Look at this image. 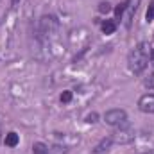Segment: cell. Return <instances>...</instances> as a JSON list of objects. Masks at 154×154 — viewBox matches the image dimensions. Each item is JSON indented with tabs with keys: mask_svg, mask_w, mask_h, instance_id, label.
Masks as SVG:
<instances>
[{
	"mask_svg": "<svg viewBox=\"0 0 154 154\" xmlns=\"http://www.w3.org/2000/svg\"><path fill=\"white\" fill-rule=\"evenodd\" d=\"M111 145H113V138H111V136H106V138H102V140L95 145L93 154H104L106 151H109Z\"/></svg>",
	"mask_w": 154,
	"mask_h": 154,
	"instance_id": "6",
	"label": "cell"
},
{
	"mask_svg": "<svg viewBox=\"0 0 154 154\" xmlns=\"http://www.w3.org/2000/svg\"><path fill=\"white\" fill-rule=\"evenodd\" d=\"M32 154H48V147L41 142H36L32 145Z\"/></svg>",
	"mask_w": 154,
	"mask_h": 154,
	"instance_id": "10",
	"label": "cell"
},
{
	"mask_svg": "<svg viewBox=\"0 0 154 154\" xmlns=\"http://www.w3.org/2000/svg\"><path fill=\"white\" fill-rule=\"evenodd\" d=\"M72 100V91H63L61 93V102H70Z\"/></svg>",
	"mask_w": 154,
	"mask_h": 154,
	"instance_id": "14",
	"label": "cell"
},
{
	"mask_svg": "<svg viewBox=\"0 0 154 154\" xmlns=\"http://www.w3.org/2000/svg\"><path fill=\"white\" fill-rule=\"evenodd\" d=\"M99 11H100V13H108V11H111V5H109L108 2H102V4L99 5Z\"/></svg>",
	"mask_w": 154,
	"mask_h": 154,
	"instance_id": "15",
	"label": "cell"
},
{
	"mask_svg": "<svg viewBox=\"0 0 154 154\" xmlns=\"http://www.w3.org/2000/svg\"><path fill=\"white\" fill-rule=\"evenodd\" d=\"M149 65V48L145 43H138L134 48H131L127 56V66L133 74H142Z\"/></svg>",
	"mask_w": 154,
	"mask_h": 154,
	"instance_id": "1",
	"label": "cell"
},
{
	"mask_svg": "<svg viewBox=\"0 0 154 154\" xmlns=\"http://www.w3.org/2000/svg\"><path fill=\"white\" fill-rule=\"evenodd\" d=\"M143 154H154V149L152 151H147V152H143Z\"/></svg>",
	"mask_w": 154,
	"mask_h": 154,
	"instance_id": "19",
	"label": "cell"
},
{
	"mask_svg": "<svg viewBox=\"0 0 154 154\" xmlns=\"http://www.w3.org/2000/svg\"><path fill=\"white\" fill-rule=\"evenodd\" d=\"M129 4H131V0H124L122 4H118V5L115 7V16H116V20H122V16H124L125 9L129 7Z\"/></svg>",
	"mask_w": 154,
	"mask_h": 154,
	"instance_id": "8",
	"label": "cell"
},
{
	"mask_svg": "<svg viewBox=\"0 0 154 154\" xmlns=\"http://www.w3.org/2000/svg\"><path fill=\"white\" fill-rule=\"evenodd\" d=\"M145 20H147V22H152L154 20V0H151V4H149V7H147Z\"/></svg>",
	"mask_w": 154,
	"mask_h": 154,
	"instance_id": "11",
	"label": "cell"
},
{
	"mask_svg": "<svg viewBox=\"0 0 154 154\" xmlns=\"http://www.w3.org/2000/svg\"><path fill=\"white\" fill-rule=\"evenodd\" d=\"M18 142H20V138H18V134H16L14 131H11V133L5 134V145H7V147H16Z\"/></svg>",
	"mask_w": 154,
	"mask_h": 154,
	"instance_id": "9",
	"label": "cell"
},
{
	"mask_svg": "<svg viewBox=\"0 0 154 154\" xmlns=\"http://www.w3.org/2000/svg\"><path fill=\"white\" fill-rule=\"evenodd\" d=\"M138 109L142 113H154V93H145L140 97Z\"/></svg>",
	"mask_w": 154,
	"mask_h": 154,
	"instance_id": "5",
	"label": "cell"
},
{
	"mask_svg": "<svg viewBox=\"0 0 154 154\" xmlns=\"http://www.w3.org/2000/svg\"><path fill=\"white\" fill-rule=\"evenodd\" d=\"M149 61H151V65L154 66V48H151V52H149Z\"/></svg>",
	"mask_w": 154,
	"mask_h": 154,
	"instance_id": "17",
	"label": "cell"
},
{
	"mask_svg": "<svg viewBox=\"0 0 154 154\" xmlns=\"http://www.w3.org/2000/svg\"><path fill=\"white\" fill-rule=\"evenodd\" d=\"M104 120H106L108 125L118 127V125H122V124L127 122V113H125V109H120V108H116V109H109V111H106Z\"/></svg>",
	"mask_w": 154,
	"mask_h": 154,
	"instance_id": "3",
	"label": "cell"
},
{
	"mask_svg": "<svg viewBox=\"0 0 154 154\" xmlns=\"http://www.w3.org/2000/svg\"><path fill=\"white\" fill-rule=\"evenodd\" d=\"M97 118H99V115L93 111V113H90V115L86 116V122H88V124H95V122H97Z\"/></svg>",
	"mask_w": 154,
	"mask_h": 154,
	"instance_id": "16",
	"label": "cell"
},
{
	"mask_svg": "<svg viewBox=\"0 0 154 154\" xmlns=\"http://www.w3.org/2000/svg\"><path fill=\"white\" fill-rule=\"evenodd\" d=\"M66 152V147H61V145H54L48 149V154H65Z\"/></svg>",
	"mask_w": 154,
	"mask_h": 154,
	"instance_id": "13",
	"label": "cell"
},
{
	"mask_svg": "<svg viewBox=\"0 0 154 154\" xmlns=\"http://www.w3.org/2000/svg\"><path fill=\"white\" fill-rule=\"evenodd\" d=\"M143 86L149 88V90H154V74L145 75V79H143Z\"/></svg>",
	"mask_w": 154,
	"mask_h": 154,
	"instance_id": "12",
	"label": "cell"
},
{
	"mask_svg": "<svg viewBox=\"0 0 154 154\" xmlns=\"http://www.w3.org/2000/svg\"><path fill=\"white\" fill-rule=\"evenodd\" d=\"M100 29H102L104 34H113V32L116 31V23L113 22V20H104L102 25H100Z\"/></svg>",
	"mask_w": 154,
	"mask_h": 154,
	"instance_id": "7",
	"label": "cell"
},
{
	"mask_svg": "<svg viewBox=\"0 0 154 154\" xmlns=\"http://www.w3.org/2000/svg\"><path fill=\"white\" fill-rule=\"evenodd\" d=\"M111 138H113V143L127 145V143H131L134 140V129L129 125V122H125V124L116 127V131L111 134Z\"/></svg>",
	"mask_w": 154,
	"mask_h": 154,
	"instance_id": "2",
	"label": "cell"
},
{
	"mask_svg": "<svg viewBox=\"0 0 154 154\" xmlns=\"http://www.w3.org/2000/svg\"><path fill=\"white\" fill-rule=\"evenodd\" d=\"M57 27H59V23H57L56 16H43V18L39 20V29H41V34H43V36L54 34V32L57 31Z\"/></svg>",
	"mask_w": 154,
	"mask_h": 154,
	"instance_id": "4",
	"label": "cell"
},
{
	"mask_svg": "<svg viewBox=\"0 0 154 154\" xmlns=\"http://www.w3.org/2000/svg\"><path fill=\"white\" fill-rule=\"evenodd\" d=\"M18 2H20V0H11V4H13V5H16Z\"/></svg>",
	"mask_w": 154,
	"mask_h": 154,
	"instance_id": "18",
	"label": "cell"
}]
</instances>
